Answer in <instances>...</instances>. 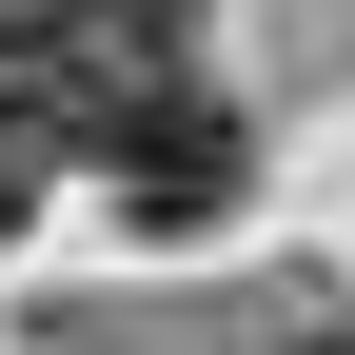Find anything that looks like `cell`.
<instances>
[{
  "mask_svg": "<svg viewBox=\"0 0 355 355\" xmlns=\"http://www.w3.org/2000/svg\"><path fill=\"white\" fill-rule=\"evenodd\" d=\"M79 158H99V198L139 217V237H198V217H237L257 119L217 99V79H99V99H79Z\"/></svg>",
  "mask_w": 355,
  "mask_h": 355,
  "instance_id": "6da1fadb",
  "label": "cell"
},
{
  "mask_svg": "<svg viewBox=\"0 0 355 355\" xmlns=\"http://www.w3.org/2000/svg\"><path fill=\"white\" fill-rule=\"evenodd\" d=\"M277 355H355V316H296V336H277Z\"/></svg>",
  "mask_w": 355,
  "mask_h": 355,
  "instance_id": "7a4b0ae2",
  "label": "cell"
},
{
  "mask_svg": "<svg viewBox=\"0 0 355 355\" xmlns=\"http://www.w3.org/2000/svg\"><path fill=\"white\" fill-rule=\"evenodd\" d=\"M99 20H139V40H178V0H99Z\"/></svg>",
  "mask_w": 355,
  "mask_h": 355,
  "instance_id": "3957f363",
  "label": "cell"
},
{
  "mask_svg": "<svg viewBox=\"0 0 355 355\" xmlns=\"http://www.w3.org/2000/svg\"><path fill=\"white\" fill-rule=\"evenodd\" d=\"M0 237H20V198H0Z\"/></svg>",
  "mask_w": 355,
  "mask_h": 355,
  "instance_id": "277c9868",
  "label": "cell"
}]
</instances>
